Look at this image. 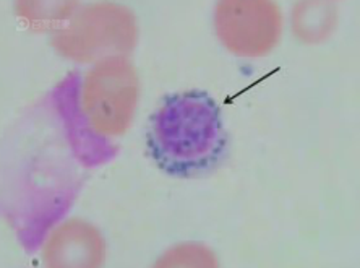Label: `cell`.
<instances>
[{"instance_id": "52a82bcc", "label": "cell", "mask_w": 360, "mask_h": 268, "mask_svg": "<svg viewBox=\"0 0 360 268\" xmlns=\"http://www.w3.org/2000/svg\"><path fill=\"white\" fill-rule=\"evenodd\" d=\"M156 267H218V259L208 247L201 244H182L166 252Z\"/></svg>"}, {"instance_id": "5b68a950", "label": "cell", "mask_w": 360, "mask_h": 268, "mask_svg": "<svg viewBox=\"0 0 360 268\" xmlns=\"http://www.w3.org/2000/svg\"><path fill=\"white\" fill-rule=\"evenodd\" d=\"M47 267H99L104 262V241L91 224L72 219L54 231L44 247Z\"/></svg>"}, {"instance_id": "277c9868", "label": "cell", "mask_w": 360, "mask_h": 268, "mask_svg": "<svg viewBox=\"0 0 360 268\" xmlns=\"http://www.w3.org/2000/svg\"><path fill=\"white\" fill-rule=\"evenodd\" d=\"M56 46L77 60H93L108 52L131 49L135 22L129 10L110 4L96 5L78 17L54 39Z\"/></svg>"}, {"instance_id": "6da1fadb", "label": "cell", "mask_w": 360, "mask_h": 268, "mask_svg": "<svg viewBox=\"0 0 360 268\" xmlns=\"http://www.w3.org/2000/svg\"><path fill=\"white\" fill-rule=\"evenodd\" d=\"M148 148L169 176L187 179L213 170L226 151L219 106L203 91L166 98L151 117Z\"/></svg>"}, {"instance_id": "7a4b0ae2", "label": "cell", "mask_w": 360, "mask_h": 268, "mask_svg": "<svg viewBox=\"0 0 360 268\" xmlns=\"http://www.w3.org/2000/svg\"><path fill=\"white\" fill-rule=\"evenodd\" d=\"M139 77L125 57H108L77 88V119L84 132L115 139L129 130L139 103Z\"/></svg>"}, {"instance_id": "8992f818", "label": "cell", "mask_w": 360, "mask_h": 268, "mask_svg": "<svg viewBox=\"0 0 360 268\" xmlns=\"http://www.w3.org/2000/svg\"><path fill=\"white\" fill-rule=\"evenodd\" d=\"M336 25L333 4L305 2L294 8V33L307 43L323 41Z\"/></svg>"}, {"instance_id": "3957f363", "label": "cell", "mask_w": 360, "mask_h": 268, "mask_svg": "<svg viewBox=\"0 0 360 268\" xmlns=\"http://www.w3.org/2000/svg\"><path fill=\"white\" fill-rule=\"evenodd\" d=\"M214 22L222 44L242 57L268 54L283 33L278 4L268 0H224L216 7Z\"/></svg>"}]
</instances>
